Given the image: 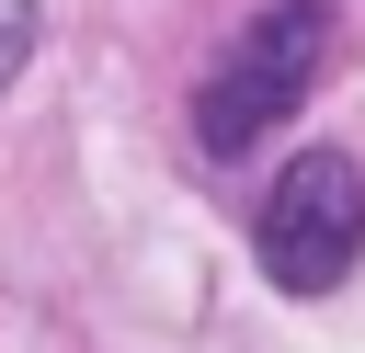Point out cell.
Returning <instances> with one entry per match:
<instances>
[{"label":"cell","instance_id":"cell-2","mask_svg":"<svg viewBox=\"0 0 365 353\" xmlns=\"http://www.w3.org/2000/svg\"><path fill=\"white\" fill-rule=\"evenodd\" d=\"M251 251L285 296H331L365 262V171L342 148H297L274 171V194L251 205Z\"/></svg>","mask_w":365,"mask_h":353},{"label":"cell","instance_id":"cell-1","mask_svg":"<svg viewBox=\"0 0 365 353\" xmlns=\"http://www.w3.org/2000/svg\"><path fill=\"white\" fill-rule=\"evenodd\" d=\"M319 57H331V0H262L240 34H228V57H217V80L194 91V137L217 148V159H240V148H262L297 102H308V80H319Z\"/></svg>","mask_w":365,"mask_h":353},{"label":"cell","instance_id":"cell-3","mask_svg":"<svg viewBox=\"0 0 365 353\" xmlns=\"http://www.w3.org/2000/svg\"><path fill=\"white\" fill-rule=\"evenodd\" d=\"M23 57H34V0H0V91H11Z\"/></svg>","mask_w":365,"mask_h":353}]
</instances>
